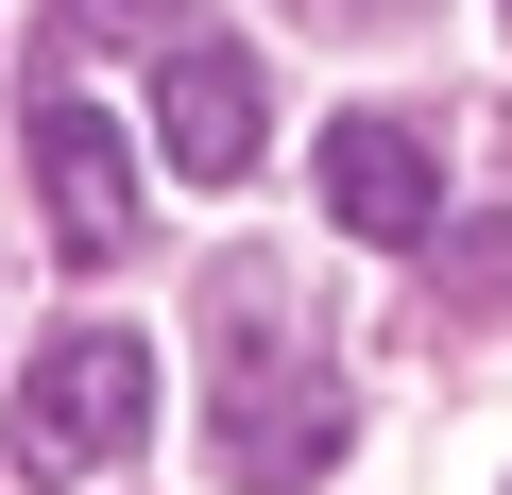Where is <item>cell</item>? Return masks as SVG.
<instances>
[{"label":"cell","instance_id":"5b68a950","mask_svg":"<svg viewBox=\"0 0 512 495\" xmlns=\"http://www.w3.org/2000/svg\"><path fill=\"white\" fill-rule=\"evenodd\" d=\"M325 222H342V239H427V222H444V154H427L393 103L325 120Z\"/></svg>","mask_w":512,"mask_h":495},{"label":"cell","instance_id":"7a4b0ae2","mask_svg":"<svg viewBox=\"0 0 512 495\" xmlns=\"http://www.w3.org/2000/svg\"><path fill=\"white\" fill-rule=\"evenodd\" d=\"M18 478H52V495H86V478H120L137 444H154V342L137 325H69L35 376H18Z\"/></svg>","mask_w":512,"mask_h":495},{"label":"cell","instance_id":"8992f818","mask_svg":"<svg viewBox=\"0 0 512 495\" xmlns=\"http://www.w3.org/2000/svg\"><path fill=\"white\" fill-rule=\"evenodd\" d=\"M86 35H171V0H69Z\"/></svg>","mask_w":512,"mask_h":495},{"label":"cell","instance_id":"52a82bcc","mask_svg":"<svg viewBox=\"0 0 512 495\" xmlns=\"http://www.w3.org/2000/svg\"><path fill=\"white\" fill-rule=\"evenodd\" d=\"M342 18H410V0H342Z\"/></svg>","mask_w":512,"mask_h":495},{"label":"cell","instance_id":"6da1fadb","mask_svg":"<svg viewBox=\"0 0 512 495\" xmlns=\"http://www.w3.org/2000/svg\"><path fill=\"white\" fill-rule=\"evenodd\" d=\"M205 325H222V393H205V461H222V495H308V478L342 461V359H325V325L291 308L274 257H222Z\"/></svg>","mask_w":512,"mask_h":495},{"label":"cell","instance_id":"277c9868","mask_svg":"<svg viewBox=\"0 0 512 495\" xmlns=\"http://www.w3.org/2000/svg\"><path fill=\"white\" fill-rule=\"evenodd\" d=\"M154 154H171L188 188H239L256 154H274V103H256V69H239L222 35H171V69H154Z\"/></svg>","mask_w":512,"mask_h":495},{"label":"cell","instance_id":"3957f363","mask_svg":"<svg viewBox=\"0 0 512 495\" xmlns=\"http://www.w3.org/2000/svg\"><path fill=\"white\" fill-rule=\"evenodd\" d=\"M18 154H35V205H52L69 257H137V154H120V120H103L86 86H35Z\"/></svg>","mask_w":512,"mask_h":495}]
</instances>
